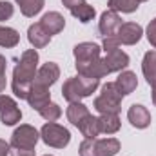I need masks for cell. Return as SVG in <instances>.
<instances>
[{
	"label": "cell",
	"mask_w": 156,
	"mask_h": 156,
	"mask_svg": "<svg viewBox=\"0 0 156 156\" xmlns=\"http://www.w3.org/2000/svg\"><path fill=\"white\" fill-rule=\"evenodd\" d=\"M38 71V53L37 49H26L18 60V64L13 69V82H11V89L15 93L16 98L20 100H27L35 76Z\"/></svg>",
	"instance_id": "cell-1"
},
{
	"label": "cell",
	"mask_w": 156,
	"mask_h": 156,
	"mask_svg": "<svg viewBox=\"0 0 156 156\" xmlns=\"http://www.w3.org/2000/svg\"><path fill=\"white\" fill-rule=\"evenodd\" d=\"M102 47L94 42H80L75 45L73 55H75V67L78 75L91 78H104V69H102V58H100Z\"/></svg>",
	"instance_id": "cell-2"
},
{
	"label": "cell",
	"mask_w": 156,
	"mask_h": 156,
	"mask_svg": "<svg viewBox=\"0 0 156 156\" xmlns=\"http://www.w3.org/2000/svg\"><path fill=\"white\" fill-rule=\"evenodd\" d=\"M100 85V80L98 78H91V76H83V75H78V76H71L67 78L62 85V96L73 104V102H80L82 98H87L91 96Z\"/></svg>",
	"instance_id": "cell-3"
},
{
	"label": "cell",
	"mask_w": 156,
	"mask_h": 156,
	"mask_svg": "<svg viewBox=\"0 0 156 156\" xmlns=\"http://www.w3.org/2000/svg\"><path fill=\"white\" fill-rule=\"evenodd\" d=\"M122 100H123V96L116 89L115 82H107V83L102 85V93L94 98L93 107L100 115H107V113L118 115L120 109H122Z\"/></svg>",
	"instance_id": "cell-4"
},
{
	"label": "cell",
	"mask_w": 156,
	"mask_h": 156,
	"mask_svg": "<svg viewBox=\"0 0 156 156\" xmlns=\"http://www.w3.org/2000/svg\"><path fill=\"white\" fill-rule=\"evenodd\" d=\"M120 151V142L116 138H85L80 147V156H115Z\"/></svg>",
	"instance_id": "cell-5"
},
{
	"label": "cell",
	"mask_w": 156,
	"mask_h": 156,
	"mask_svg": "<svg viewBox=\"0 0 156 156\" xmlns=\"http://www.w3.org/2000/svg\"><path fill=\"white\" fill-rule=\"evenodd\" d=\"M40 138L45 145L49 147H55V149H64L69 145L71 142V133L60 125V123H55V122H47L44 123V127L40 129Z\"/></svg>",
	"instance_id": "cell-6"
},
{
	"label": "cell",
	"mask_w": 156,
	"mask_h": 156,
	"mask_svg": "<svg viewBox=\"0 0 156 156\" xmlns=\"http://www.w3.org/2000/svg\"><path fill=\"white\" fill-rule=\"evenodd\" d=\"M40 140V133L29 123L18 125L11 134V147L16 149H35Z\"/></svg>",
	"instance_id": "cell-7"
},
{
	"label": "cell",
	"mask_w": 156,
	"mask_h": 156,
	"mask_svg": "<svg viewBox=\"0 0 156 156\" xmlns=\"http://www.w3.org/2000/svg\"><path fill=\"white\" fill-rule=\"evenodd\" d=\"M100 62H102L104 75H111V73H118V71H122V69H125L129 66V55L123 53L118 47V49H113V51L105 53V56Z\"/></svg>",
	"instance_id": "cell-8"
},
{
	"label": "cell",
	"mask_w": 156,
	"mask_h": 156,
	"mask_svg": "<svg viewBox=\"0 0 156 156\" xmlns=\"http://www.w3.org/2000/svg\"><path fill=\"white\" fill-rule=\"evenodd\" d=\"M20 120H22V111L18 104L7 94H0V122L4 125H15Z\"/></svg>",
	"instance_id": "cell-9"
},
{
	"label": "cell",
	"mask_w": 156,
	"mask_h": 156,
	"mask_svg": "<svg viewBox=\"0 0 156 156\" xmlns=\"http://www.w3.org/2000/svg\"><path fill=\"white\" fill-rule=\"evenodd\" d=\"M122 26V18H120V13L113 11V9H107L100 15V22H98V31L104 38L107 37H116L118 29Z\"/></svg>",
	"instance_id": "cell-10"
},
{
	"label": "cell",
	"mask_w": 156,
	"mask_h": 156,
	"mask_svg": "<svg viewBox=\"0 0 156 156\" xmlns=\"http://www.w3.org/2000/svg\"><path fill=\"white\" fill-rule=\"evenodd\" d=\"M142 35H144V29H142L140 24H136V22H123L120 26V29H118L116 38L123 45H134V44H138L142 40Z\"/></svg>",
	"instance_id": "cell-11"
},
{
	"label": "cell",
	"mask_w": 156,
	"mask_h": 156,
	"mask_svg": "<svg viewBox=\"0 0 156 156\" xmlns=\"http://www.w3.org/2000/svg\"><path fill=\"white\" fill-rule=\"evenodd\" d=\"M58 78H60V67H58V64H55V62H47V64H44L42 67H38L37 76H35V83H33V85L47 87V89H49L53 83H56Z\"/></svg>",
	"instance_id": "cell-12"
},
{
	"label": "cell",
	"mask_w": 156,
	"mask_h": 156,
	"mask_svg": "<svg viewBox=\"0 0 156 156\" xmlns=\"http://www.w3.org/2000/svg\"><path fill=\"white\" fill-rule=\"evenodd\" d=\"M127 120L131 122L133 127L136 129H145L151 125V113L145 105H140V104H133L127 111Z\"/></svg>",
	"instance_id": "cell-13"
},
{
	"label": "cell",
	"mask_w": 156,
	"mask_h": 156,
	"mask_svg": "<svg viewBox=\"0 0 156 156\" xmlns=\"http://www.w3.org/2000/svg\"><path fill=\"white\" fill-rule=\"evenodd\" d=\"M40 24H42V27L53 37V35H58L60 31H64V27H66V18H64L58 11H49V13H45V15L42 16Z\"/></svg>",
	"instance_id": "cell-14"
},
{
	"label": "cell",
	"mask_w": 156,
	"mask_h": 156,
	"mask_svg": "<svg viewBox=\"0 0 156 156\" xmlns=\"http://www.w3.org/2000/svg\"><path fill=\"white\" fill-rule=\"evenodd\" d=\"M27 40H29V44L35 49H42V47H45L51 42V35L42 27L40 22H37V24L29 26V29H27Z\"/></svg>",
	"instance_id": "cell-15"
},
{
	"label": "cell",
	"mask_w": 156,
	"mask_h": 156,
	"mask_svg": "<svg viewBox=\"0 0 156 156\" xmlns=\"http://www.w3.org/2000/svg\"><path fill=\"white\" fill-rule=\"evenodd\" d=\"M115 85H116L118 91L122 93V96H127V94L134 93L136 87H138L136 73H133V71H122L120 76L116 78V82H115Z\"/></svg>",
	"instance_id": "cell-16"
},
{
	"label": "cell",
	"mask_w": 156,
	"mask_h": 156,
	"mask_svg": "<svg viewBox=\"0 0 156 156\" xmlns=\"http://www.w3.org/2000/svg\"><path fill=\"white\" fill-rule=\"evenodd\" d=\"M49 102H51V93H49V89H47V87L33 85V89H31V93H29V96H27L29 107L35 109V111H40V109H42L45 104H49Z\"/></svg>",
	"instance_id": "cell-17"
},
{
	"label": "cell",
	"mask_w": 156,
	"mask_h": 156,
	"mask_svg": "<svg viewBox=\"0 0 156 156\" xmlns=\"http://www.w3.org/2000/svg\"><path fill=\"white\" fill-rule=\"evenodd\" d=\"M120 116L107 113V115H100L98 116V131L100 134H115L120 131Z\"/></svg>",
	"instance_id": "cell-18"
},
{
	"label": "cell",
	"mask_w": 156,
	"mask_h": 156,
	"mask_svg": "<svg viewBox=\"0 0 156 156\" xmlns=\"http://www.w3.org/2000/svg\"><path fill=\"white\" fill-rule=\"evenodd\" d=\"M142 73L149 85L156 83V51H147L142 60Z\"/></svg>",
	"instance_id": "cell-19"
},
{
	"label": "cell",
	"mask_w": 156,
	"mask_h": 156,
	"mask_svg": "<svg viewBox=\"0 0 156 156\" xmlns=\"http://www.w3.org/2000/svg\"><path fill=\"white\" fill-rule=\"evenodd\" d=\"M66 115H67V120H69L75 127H78V125L83 122V118L87 116V115H91V113H89L87 105H83L82 102H73V104H69Z\"/></svg>",
	"instance_id": "cell-20"
},
{
	"label": "cell",
	"mask_w": 156,
	"mask_h": 156,
	"mask_svg": "<svg viewBox=\"0 0 156 156\" xmlns=\"http://www.w3.org/2000/svg\"><path fill=\"white\" fill-rule=\"evenodd\" d=\"M78 131L83 134V138H98L100 131H98V118L93 115H87L83 118V122L78 125Z\"/></svg>",
	"instance_id": "cell-21"
},
{
	"label": "cell",
	"mask_w": 156,
	"mask_h": 156,
	"mask_svg": "<svg viewBox=\"0 0 156 156\" xmlns=\"http://www.w3.org/2000/svg\"><path fill=\"white\" fill-rule=\"evenodd\" d=\"M20 42V35L16 29L13 27H5V26H0V47H16Z\"/></svg>",
	"instance_id": "cell-22"
},
{
	"label": "cell",
	"mask_w": 156,
	"mask_h": 156,
	"mask_svg": "<svg viewBox=\"0 0 156 156\" xmlns=\"http://www.w3.org/2000/svg\"><path fill=\"white\" fill-rule=\"evenodd\" d=\"M15 2L18 4L22 15L27 18H33L44 9V0H15Z\"/></svg>",
	"instance_id": "cell-23"
},
{
	"label": "cell",
	"mask_w": 156,
	"mask_h": 156,
	"mask_svg": "<svg viewBox=\"0 0 156 156\" xmlns=\"http://www.w3.org/2000/svg\"><path fill=\"white\" fill-rule=\"evenodd\" d=\"M107 5L116 13H134L140 7V2L138 0H109Z\"/></svg>",
	"instance_id": "cell-24"
},
{
	"label": "cell",
	"mask_w": 156,
	"mask_h": 156,
	"mask_svg": "<svg viewBox=\"0 0 156 156\" xmlns=\"http://www.w3.org/2000/svg\"><path fill=\"white\" fill-rule=\"evenodd\" d=\"M71 15H73L75 18H78L82 24H87V22H91V20L94 18L96 11H94L93 5H89V4L85 2V4H82V5L75 7V9H71Z\"/></svg>",
	"instance_id": "cell-25"
},
{
	"label": "cell",
	"mask_w": 156,
	"mask_h": 156,
	"mask_svg": "<svg viewBox=\"0 0 156 156\" xmlns=\"http://www.w3.org/2000/svg\"><path fill=\"white\" fill-rule=\"evenodd\" d=\"M38 113H40V116L44 118V120H47V122H56L58 118L62 116V109H60V105L55 104V102L45 104Z\"/></svg>",
	"instance_id": "cell-26"
},
{
	"label": "cell",
	"mask_w": 156,
	"mask_h": 156,
	"mask_svg": "<svg viewBox=\"0 0 156 156\" xmlns=\"http://www.w3.org/2000/svg\"><path fill=\"white\" fill-rule=\"evenodd\" d=\"M15 13V7L7 0H0V20H9Z\"/></svg>",
	"instance_id": "cell-27"
},
{
	"label": "cell",
	"mask_w": 156,
	"mask_h": 156,
	"mask_svg": "<svg viewBox=\"0 0 156 156\" xmlns=\"http://www.w3.org/2000/svg\"><path fill=\"white\" fill-rule=\"evenodd\" d=\"M5 69H7V60H5L4 55H0V93H4V91H5V85H7Z\"/></svg>",
	"instance_id": "cell-28"
},
{
	"label": "cell",
	"mask_w": 156,
	"mask_h": 156,
	"mask_svg": "<svg viewBox=\"0 0 156 156\" xmlns=\"http://www.w3.org/2000/svg\"><path fill=\"white\" fill-rule=\"evenodd\" d=\"M145 37L149 40V44L156 47V18H153L151 22H149V26H147V31H145Z\"/></svg>",
	"instance_id": "cell-29"
},
{
	"label": "cell",
	"mask_w": 156,
	"mask_h": 156,
	"mask_svg": "<svg viewBox=\"0 0 156 156\" xmlns=\"http://www.w3.org/2000/svg\"><path fill=\"white\" fill-rule=\"evenodd\" d=\"M118 47H120V42H118L116 37H107V38H104V42H102V49L105 53H109L113 49H118Z\"/></svg>",
	"instance_id": "cell-30"
},
{
	"label": "cell",
	"mask_w": 156,
	"mask_h": 156,
	"mask_svg": "<svg viewBox=\"0 0 156 156\" xmlns=\"http://www.w3.org/2000/svg\"><path fill=\"white\" fill-rule=\"evenodd\" d=\"M11 156H37V154H35V149H16V147H11Z\"/></svg>",
	"instance_id": "cell-31"
},
{
	"label": "cell",
	"mask_w": 156,
	"mask_h": 156,
	"mask_svg": "<svg viewBox=\"0 0 156 156\" xmlns=\"http://www.w3.org/2000/svg\"><path fill=\"white\" fill-rule=\"evenodd\" d=\"M62 4H64V7H67V9L71 11V9L78 7V5L85 4V0H62Z\"/></svg>",
	"instance_id": "cell-32"
},
{
	"label": "cell",
	"mask_w": 156,
	"mask_h": 156,
	"mask_svg": "<svg viewBox=\"0 0 156 156\" xmlns=\"http://www.w3.org/2000/svg\"><path fill=\"white\" fill-rule=\"evenodd\" d=\"M9 151H11V145H9L5 140L0 138V156H7L9 154Z\"/></svg>",
	"instance_id": "cell-33"
},
{
	"label": "cell",
	"mask_w": 156,
	"mask_h": 156,
	"mask_svg": "<svg viewBox=\"0 0 156 156\" xmlns=\"http://www.w3.org/2000/svg\"><path fill=\"white\" fill-rule=\"evenodd\" d=\"M151 87H153V93H151V98H153V104L156 105V83H153Z\"/></svg>",
	"instance_id": "cell-34"
},
{
	"label": "cell",
	"mask_w": 156,
	"mask_h": 156,
	"mask_svg": "<svg viewBox=\"0 0 156 156\" xmlns=\"http://www.w3.org/2000/svg\"><path fill=\"white\" fill-rule=\"evenodd\" d=\"M138 2H147V0H138Z\"/></svg>",
	"instance_id": "cell-35"
},
{
	"label": "cell",
	"mask_w": 156,
	"mask_h": 156,
	"mask_svg": "<svg viewBox=\"0 0 156 156\" xmlns=\"http://www.w3.org/2000/svg\"><path fill=\"white\" fill-rule=\"evenodd\" d=\"M45 156H51V154H45Z\"/></svg>",
	"instance_id": "cell-36"
}]
</instances>
